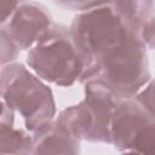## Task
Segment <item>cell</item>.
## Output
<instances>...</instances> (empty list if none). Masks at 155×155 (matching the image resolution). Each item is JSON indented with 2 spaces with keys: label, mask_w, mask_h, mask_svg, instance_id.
<instances>
[{
  "label": "cell",
  "mask_w": 155,
  "mask_h": 155,
  "mask_svg": "<svg viewBox=\"0 0 155 155\" xmlns=\"http://www.w3.org/2000/svg\"><path fill=\"white\" fill-rule=\"evenodd\" d=\"M139 24L115 0H94L74 19L70 33L86 67L127 40L138 36Z\"/></svg>",
  "instance_id": "obj_1"
},
{
  "label": "cell",
  "mask_w": 155,
  "mask_h": 155,
  "mask_svg": "<svg viewBox=\"0 0 155 155\" xmlns=\"http://www.w3.org/2000/svg\"><path fill=\"white\" fill-rule=\"evenodd\" d=\"M27 63L41 79L67 86L81 78L86 62L71 33L63 25H54L33 46Z\"/></svg>",
  "instance_id": "obj_2"
},
{
  "label": "cell",
  "mask_w": 155,
  "mask_h": 155,
  "mask_svg": "<svg viewBox=\"0 0 155 155\" xmlns=\"http://www.w3.org/2000/svg\"><path fill=\"white\" fill-rule=\"evenodd\" d=\"M82 76L105 82L120 97L136 94L149 78L145 44L138 36L127 40L88 64Z\"/></svg>",
  "instance_id": "obj_3"
},
{
  "label": "cell",
  "mask_w": 155,
  "mask_h": 155,
  "mask_svg": "<svg viewBox=\"0 0 155 155\" xmlns=\"http://www.w3.org/2000/svg\"><path fill=\"white\" fill-rule=\"evenodd\" d=\"M2 102L18 114L29 131H40L52 122L54 102L51 90L39 76L19 64L2 70Z\"/></svg>",
  "instance_id": "obj_4"
},
{
  "label": "cell",
  "mask_w": 155,
  "mask_h": 155,
  "mask_svg": "<svg viewBox=\"0 0 155 155\" xmlns=\"http://www.w3.org/2000/svg\"><path fill=\"white\" fill-rule=\"evenodd\" d=\"M110 138L122 151L155 154V116L137 101L120 102L113 114Z\"/></svg>",
  "instance_id": "obj_5"
},
{
  "label": "cell",
  "mask_w": 155,
  "mask_h": 155,
  "mask_svg": "<svg viewBox=\"0 0 155 155\" xmlns=\"http://www.w3.org/2000/svg\"><path fill=\"white\" fill-rule=\"evenodd\" d=\"M51 29V16L38 4L18 7L8 22V35L19 48L33 47Z\"/></svg>",
  "instance_id": "obj_6"
},
{
  "label": "cell",
  "mask_w": 155,
  "mask_h": 155,
  "mask_svg": "<svg viewBox=\"0 0 155 155\" xmlns=\"http://www.w3.org/2000/svg\"><path fill=\"white\" fill-rule=\"evenodd\" d=\"M36 133L33 143V153L74 154L79 151V139L57 121L51 122Z\"/></svg>",
  "instance_id": "obj_7"
},
{
  "label": "cell",
  "mask_w": 155,
  "mask_h": 155,
  "mask_svg": "<svg viewBox=\"0 0 155 155\" xmlns=\"http://www.w3.org/2000/svg\"><path fill=\"white\" fill-rule=\"evenodd\" d=\"M34 137H30L22 128L12 124L1 125V151L2 153H28L31 151Z\"/></svg>",
  "instance_id": "obj_8"
},
{
  "label": "cell",
  "mask_w": 155,
  "mask_h": 155,
  "mask_svg": "<svg viewBox=\"0 0 155 155\" xmlns=\"http://www.w3.org/2000/svg\"><path fill=\"white\" fill-rule=\"evenodd\" d=\"M115 2L126 16L138 24L149 13L151 7V0H115Z\"/></svg>",
  "instance_id": "obj_9"
},
{
  "label": "cell",
  "mask_w": 155,
  "mask_h": 155,
  "mask_svg": "<svg viewBox=\"0 0 155 155\" xmlns=\"http://www.w3.org/2000/svg\"><path fill=\"white\" fill-rule=\"evenodd\" d=\"M136 101L139 102L151 115L155 116V81L140 90L136 96Z\"/></svg>",
  "instance_id": "obj_10"
},
{
  "label": "cell",
  "mask_w": 155,
  "mask_h": 155,
  "mask_svg": "<svg viewBox=\"0 0 155 155\" xmlns=\"http://www.w3.org/2000/svg\"><path fill=\"white\" fill-rule=\"evenodd\" d=\"M142 36H143V42L145 45L155 47V18L144 23Z\"/></svg>",
  "instance_id": "obj_11"
},
{
  "label": "cell",
  "mask_w": 155,
  "mask_h": 155,
  "mask_svg": "<svg viewBox=\"0 0 155 155\" xmlns=\"http://www.w3.org/2000/svg\"><path fill=\"white\" fill-rule=\"evenodd\" d=\"M21 0H2V22L6 21L7 16H11L17 8Z\"/></svg>",
  "instance_id": "obj_12"
},
{
  "label": "cell",
  "mask_w": 155,
  "mask_h": 155,
  "mask_svg": "<svg viewBox=\"0 0 155 155\" xmlns=\"http://www.w3.org/2000/svg\"><path fill=\"white\" fill-rule=\"evenodd\" d=\"M64 5L68 6H84V5H90L91 2H93L94 0H58Z\"/></svg>",
  "instance_id": "obj_13"
}]
</instances>
